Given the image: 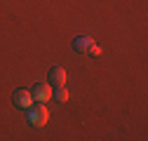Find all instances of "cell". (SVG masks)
<instances>
[{"label": "cell", "instance_id": "277c9868", "mask_svg": "<svg viewBox=\"0 0 148 141\" xmlns=\"http://www.w3.org/2000/svg\"><path fill=\"white\" fill-rule=\"evenodd\" d=\"M12 101H14L16 108H28V106L33 103V97H31L28 90H16V92L12 94Z\"/></svg>", "mask_w": 148, "mask_h": 141}, {"label": "cell", "instance_id": "52a82bcc", "mask_svg": "<svg viewBox=\"0 0 148 141\" xmlns=\"http://www.w3.org/2000/svg\"><path fill=\"white\" fill-rule=\"evenodd\" d=\"M87 52H92V54H97V57H99V54H101V47H99V45H94V42H92V47H89Z\"/></svg>", "mask_w": 148, "mask_h": 141}, {"label": "cell", "instance_id": "6da1fadb", "mask_svg": "<svg viewBox=\"0 0 148 141\" xmlns=\"http://www.w3.org/2000/svg\"><path fill=\"white\" fill-rule=\"evenodd\" d=\"M26 111H28V115H26V118H28V122H31L33 127H45V125H47L49 113H47V108H45L42 103H35V106L31 103Z\"/></svg>", "mask_w": 148, "mask_h": 141}, {"label": "cell", "instance_id": "8992f818", "mask_svg": "<svg viewBox=\"0 0 148 141\" xmlns=\"http://www.w3.org/2000/svg\"><path fill=\"white\" fill-rule=\"evenodd\" d=\"M54 99H57V101H68V90H66V85L64 87H54Z\"/></svg>", "mask_w": 148, "mask_h": 141}, {"label": "cell", "instance_id": "3957f363", "mask_svg": "<svg viewBox=\"0 0 148 141\" xmlns=\"http://www.w3.org/2000/svg\"><path fill=\"white\" fill-rule=\"evenodd\" d=\"M47 80H49L52 87H64V85H66V70H64L61 66H52Z\"/></svg>", "mask_w": 148, "mask_h": 141}, {"label": "cell", "instance_id": "5b68a950", "mask_svg": "<svg viewBox=\"0 0 148 141\" xmlns=\"http://www.w3.org/2000/svg\"><path fill=\"white\" fill-rule=\"evenodd\" d=\"M92 42H94V40H92L89 35H78V38L73 40V47H75V49H82V52H87V49L92 47Z\"/></svg>", "mask_w": 148, "mask_h": 141}, {"label": "cell", "instance_id": "7a4b0ae2", "mask_svg": "<svg viewBox=\"0 0 148 141\" xmlns=\"http://www.w3.org/2000/svg\"><path fill=\"white\" fill-rule=\"evenodd\" d=\"M31 97L35 103H45L47 99H52V85L49 82H35L31 90Z\"/></svg>", "mask_w": 148, "mask_h": 141}]
</instances>
